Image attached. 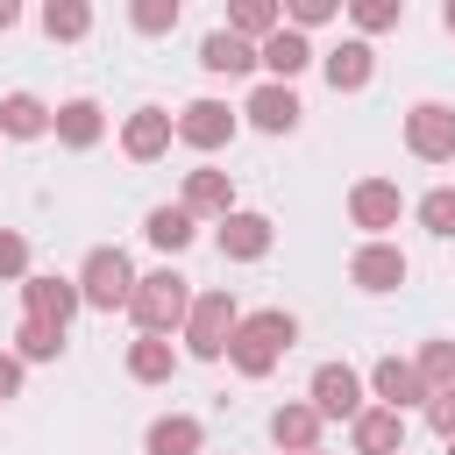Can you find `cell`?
Returning <instances> with one entry per match:
<instances>
[{
	"label": "cell",
	"mask_w": 455,
	"mask_h": 455,
	"mask_svg": "<svg viewBox=\"0 0 455 455\" xmlns=\"http://www.w3.org/2000/svg\"><path fill=\"white\" fill-rule=\"evenodd\" d=\"M398 14H405V0H355V28H398Z\"/></svg>",
	"instance_id": "cell-32"
},
{
	"label": "cell",
	"mask_w": 455,
	"mask_h": 455,
	"mask_svg": "<svg viewBox=\"0 0 455 455\" xmlns=\"http://www.w3.org/2000/svg\"><path fill=\"white\" fill-rule=\"evenodd\" d=\"M235 299L228 291H199L192 299V313H185V341H192V355L199 363H213V355H228V334H235Z\"/></svg>",
	"instance_id": "cell-4"
},
{
	"label": "cell",
	"mask_w": 455,
	"mask_h": 455,
	"mask_svg": "<svg viewBox=\"0 0 455 455\" xmlns=\"http://www.w3.org/2000/svg\"><path fill=\"white\" fill-rule=\"evenodd\" d=\"M291 334H299V327H291V313H277V306H270V313L235 320L228 355H235V370H242V377H270V370H277V355L291 348Z\"/></svg>",
	"instance_id": "cell-1"
},
{
	"label": "cell",
	"mask_w": 455,
	"mask_h": 455,
	"mask_svg": "<svg viewBox=\"0 0 455 455\" xmlns=\"http://www.w3.org/2000/svg\"><path fill=\"white\" fill-rule=\"evenodd\" d=\"M313 412L320 419H355L363 412V377L348 363H320L313 370Z\"/></svg>",
	"instance_id": "cell-6"
},
{
	"label": "cell",
	"mask_w": 455,
	"mask_h": 455,
	"mask_svg": "<svg viewBox=\"0 0 455 455\" xmlns=\"http://www.w3.org/2000/svg\"><path fill=\"white\" fill-rule=\"evenodd\" d=\"M370 71H377L370 43H341V50H327V85H334V92H363Z\"/></svg>",
	"instance_id": "cell-18"
},
{
	"label": "cell",
	"mask_w": 455,
	"mask_h": 455,
	"mask_svg": "<svg viewBox=\"0 0 455 455\" xmlns=\"http://www.w3.org/2000/svg\"><path fill=\"white\" fill-rule=\"evenodd\" d=\"M228 206H235L228 171H192V178H185V213H220V220H228Z\"/></svg>",
	"instance_id": "cell-20"
},
{
	"label": "cell",
	"mask_w": 455,
	"mask_h": 455,
	"mask_svg": "<svg viewBox=\"0 0 455 455\" xmlns=\"http://www.w3.org/2000/svg\"><path fill=\"white\" fill-rule=\"evenodd\" d=\"M14 341H21V355H28V363H50V355L64 348V327H43V320H21V334H14Z\"/></svg>",
	"instance_id": "cell-29"
},
{
	"label": "cell",
	"mask_w": 455,
	"mask_h": 455,
	"mask_svg": "<svg viewBox=\"0 0 455 455\" xmlns=\"http://www.w3.org/2000/svg\"><path fill=\"white\" fill-rule=\"evenodd\" d=\"M43 28H50V36H85V28H92V7H85V0H50V7H43Z\"/></svg>",
	"instance_id": "cell-28"
},
{
	"label": "cell",
	"mask_w": 455,
	"mask_h": 455,
	"mask_svg": "<svg viewBox=\"0 0 455 455\" xmlns=\"http://www.w3.org/2000/svg\"><path fill=\"white\" fill-rule=\"evenodd\" d=\"M419 220H427L434 235H455V185H441V192H427V199H419Z\"/></svg>",
	"instance_id": "cell-30"
},
{
	"label": "cell",
	"mask_w": 455,
	"mask_h": 455,
	"mask_svg": "<svg viewBox=\"0 0 455 455\" xmlns=\"http://www.w3.org/2000/svg\"><path fill=\"white\" fill-rule=\"evenodd\" d=\"M427 419H434V434H448V441H455V391H434Z\"/></svg>",
	"instance_id": "cell-34"
},
{
	"label": "cell",
	"mask_w": 455,
	"mask_h": 455,
	"mask_svg": "<svg viewBox=\"0 0 455 455\" xmlns=\"http://www.w3.org/2000/svg\"><path fill=\"white\" fill-rule=\"evenodd\" d=\"M135 28H142V36L178 28V0H135Z\"/></svg>",
	"instance_id": "cell-31"
},
{
	"label": "cell",
	"mask_w": 455,
	"mask_h": 455,
	"mask_svg": "<svg viewBox=\"0 0 455 455\" xmlns=\"http://www.w3.org/2000/svg\"><path fill=\"white\" fill-rule=\"evenodd\" d=\"M263 249H270V220H263V213H228V220H220V256L256 263Z\"/></svg>",
	"instance_id": "cell-14"
},
{
	"label": "cell",
	"mask_w": 455,
	"mask_h": 455,
	"mask_svg": "<svg viewBox=\"0 0 455 455\" xmlns=\"http://www.w3.org/2000/svg\"><path fill=\"white\" fill-rule=\"evenodd\" d=\"M171 363H178V355H171V341H164V334H142V341L128 348V377H142V384H164V377H171Z\"/></svg>",
	"instance_id": "cell-24"
},
{
	"label": "cell",
	"mask_w": 455,
	"mask_h": 455,
	"mask_svg": "<svg viewBox=\"0 0 455 455\" xmlns=\"http://www.w3.org/2000/svg\"><path fill=\"white\" fill-rule=\"evenodd\" d=\"M448 455H455V441H448Z\"/></svg>",
	"instance_id": "cell-39"
},
{
	"label": "cell",
	"mask_w": 455,
	"mask_h": 455,
	"mask_svg": "<svg viewBox=\"0 0 455 455\" xmlns=\"http://www.w3.org/2000/svg\"><path fill=\"white\" fill-rule=\"evenodd\" d=\"M398 448H405V412H391V405L355 412V455H398Z\"/></svg>",
	"instance_id": "cell-11"
},
{
	"label": "cell",
	"mask_w": 455,
	"mask_h": 455,
	"mask_svg": "<svg viewBox=\"0 0 455 455\" xmlns=\"http://www.w3.org/2000/svg\"><path fill=\"white\" fill-rule=\"evenodd\" d=\"M128 291H135L128 256H121V249H92V256H85V270H78V306L114 313V306H128Z\"/></svg>",
	"instance_id": "cell-3"
},
{
	"label": "cell",
	"mask_w": 455,
	"mask_h": 455,
	"mask_svg": "<svg viewBox=\"0 0 455 455\" xmlns=\"http://www.w3.org/2000/svg\"><path fill=\"white\" fill-rule=\"evenodd\" d=\"M0 128H7V135H43V128H50V107H43L36 92H7V100H0Z\"/></svg>",
	"instance_id": "cell-23"
},
{
	"label": "cell",
	"mask_w": 455,
	"mask_h": 455,
	"mask_svg": "<svg viewBox=\"0 0 455 455\" xmlns=\"http://www.w3.org/2000/svg\"><path fill=\"white\" fill-rule=\"evenodd\" d=\"M28 270V242L21 235H0V277H21Z\"/></svg>",
	"instance_id": "cell-33"
},
{
	"label": "cell",
	"mask_w": 455,
	"mask_h": 455,
	"mask_svg": "<svg viewBox=\"0 0 455 455\" xmlns=\"http://www.w3.org/2000/svg\"><path fill=\"white\" fill-rule=\"evenodd\" d=\"M142 235H149L156 249H185V242H192V213H185V206H156V213L142 220Z\"/></svg>",
	"instance_id": "cell-27"
},
{
	"label": "cell",
	"mask_w": 455,
	"mask_h": 455,
	"mask_svg": "<svg viewBox=\"0 0 455 455\" xmlns=\"http://www.w3.org/2000/svg\"><path fill=\"white\" fill-rule=\"evenodd\" d=\"M171 128H178V135H185L192 149H220V142L235 135V114H228L220 100H192V107H185V114H178Z\"/></svg>",
	"instance_id": "cell-8"
},
{
	"label": "cell",
	"mask_w": 455,
	"mask_h": 455,
	"mask_svg": "<svg viewBox=\"0 0 455 455\" xmlns=\"http://www.w3.org/2000/svg\"><path fill=\"white\" fill-rule=\"evenodd\" d=\"M348 277H355L363 291H391V284H405V256H398L391 242H370V249H355Z\"/></svg>",
	"instance_id": "cell-13"
},
{
	"label": "cell",
	"mask_w": 455,
	"mask_h": 455,
	"mask_svg": "<svg viewBox=\"0 0 455 455\" xmlns=\"http://www.w3.org/2000/svg\"><path fill=\"white\" fill-rule=\"evenodd\" d=\"M405 142H412V156H427V164H448V156H455V107H441V100H419V107L405 114Z\"/></svg>",
	"instance_id": "cell-5"
},
{
	"label": "cell",
	"mask_w": 455,
	"mask_h": 455,
	"mask_svg": "<svg viewBox=\"0 0 455 455\" xmlns=\"http://www.w3.org/2000/svg\"><path fill=\"white\" fill-rule=\"evenodd\" d=\"M256 64H270V71H277V85H291V78H299V71L313 64V43H306L299 28H277V36H270V43L256 50Z\"/></svg>",
	"instance_id": "cell-15"
},
{
	"label": "cell",
	"mask_w": 455,
	"mask_h": 455,
	"mask_svg": "<svg viewBox=\"0 0 455 455\" xmlns=\"http://www.w3.org/2000/svg\"><path fill=\"white\" fill-rule=\"evenodd\" d=\"M128 313H135V327H142V334H171V327L192 313V291H185V277H178V270H149V277H135Z\"/></svg>",
	"instance_id": "cell-2"
},
{
	"label": "cell",
	"mask_w": 455,
	"mask_h": 455,
	"mask_svg": "<svg viewBox=\"0 0 455 455\" xmlns=\"http://www.w3.org/2000/svg\"><path fill=\"white\" fill-rule=\"evenodd\" d=\"M441 28H448V36H455V0H448V7H441Z\"/></svg>",
	"instance_id": "cell-38"
},
{
	"label": "cell",
	"mask_w": 455,
	"mask_h": 455,
	"mask_svg": "<svg viewBox=\"0 0 455 455\" xmlns=\"http://www.w3.org/2000/svg\"><path fill=\"white\" fill-rule=\"evenodd\" d=\"M242 114H249L263 135H284V128H299V114H306V107H299V92H291V85H277V78H270V85H256V92H249V107H242Z\"/></svg>",
	"instance_id": "cell-7"
},
{
	"label": "cell",
	"mask_w": 455,
	"mask_h": 455,
	"mask_svg": "<svg viewBox=\"0 0 455 455\" xmlns=\"http://www.w3.org/2000/svg\"><path fill=\"white\" fill-rule=\"evenodd\" d=\"M412 370H419V384H427V398H434V391H455V341H427Z\"/></svg>",
	"instance_id": "cell-26"
},
{
	"label": "cell",
	"mask_w": 455,
	"mask_h": 455,
	"mask_svg": "<svg viewBox=\"0 0 455 455\" xmlns=\"http://www.w3.org/2000/svg\"><path fill=\"white\" fill-rule=\"evenodd\" d=\"M0 28H14V0H0Z\"/></svg>",
	"instance_id": "cell-37"
},
{
	"label": "cell",
	"mask_w": 455,
	"mask_h": 455,
	"mask_svg": "<svg viewBox=\"0 0 455 455\" xmlns=\"http://www.w3.org/2000/svg\"><path fill=\"white\" fill-rule=\"evenodd\" d=\"M313 455H320V448H313Z\"/></svg>",
	"instance_id": "cell-40"
},
{
	"label": "cell",
	"mask_w": 455,
	"mask_h": 455,
	"mask_svg": "<svg viewBox=\"0 0 455 455\" xmlns=\"http://www.w3.org/2000/svg\"><path fill=\"white\" fill-rule=\"evenodd\" d=\"M398 206H405V199H398V185H391V178H363V185L348 192L355 228H391V220H398Z\"/></svg>",
	"instance_id": "cell-12"
},
{
	"label": "cell",
	"mask_w": 455,
	"mask_h": 455,
	"mask_svg": "<svg viewBox=\"0 0 455 455\" xmlns=\"http://www.w3.org/2000/svg\"><path fill=\"white\" fill-rule=\"evenodd\" d=\"M270 441L291 448V455H313V441H320V412H313V405H277V412H270Z\"/></svg>",
	"instance_id": "cell-17"
},
{
	"label": "cell",
	"mask_w": 455,
	"mask_h": 455,
	"mask_svg": "<svg viewBox=\"0 0 455 455\" xmlns=\"http://www.w3.org/2000/svg\"><path fill=\"white\" fill-rule=\"evenodd\" d=\"M199 64H206V71H249V64H256V43H242V36L213 28V36L199 43Z\"/></svg>",
	"instance_id": "cell-22"
},
{
	"label": "cell",
	"mask_w": 455,
	"mask_h": 455,
	"mask_svg": "<svg viewBox=\"0 0 455 455\" xmlns=\"http://www.w3.org/2000/svg\"><path fill=\"white\" fill-rule=\"evenodd\" d=\"M370 384H377V398H384L391 412H405L412 398H427V384H419V370H412V363H398V355H384V363L370 370Z\"/></svg>",
	"instance_id": "cell-16"
},
{
	"label": "cell",
	"mask_w": 455,
	"mask_h": 455,
	"mask_svg": "<svg viewBox=\"0 0 455 455\" xmlns=\"http://www.w3.org/2000/svg\"><path fill=\"white\" fill-rule=\"evenodd\" d=\"M171 135H178V128H171V114H164V107H135V114H128V128H121V149H128L135 164H149V156H164V149H171Z\"/></svg>",
	"instance_id": "cell-9"
},
{
	"label": "cell",
	"mask_w": 455,
	"mask_h": 455,
	"mask_svg": "<svg viewBox=\"0 0 455 455\" xmlns=\"http://www.w3.org/2000/svg\"><path fill=\"white\" fill-rule=\"evenodd\" d=\"M21 306H28V320L64 327V320L78 313V284H64V277H28V284H21Z\"/></svg>",
	"instance_id": "cell-10"
},
{
	"label": "cell",
	"mask_w": 455,
	"mask_h": 455,
	"mask_svg": "<svg viewBox=\"0 0 455 455\" xmlns=\"http://www.w3.org/2000/svg\"><path fill=\"white\" fill-rule=\"evenodd\" d=\"M334 14V0H291V21L299 28H313V21H327Z\"/></svg>",
	"instance_id": "cell-35"
},
{
	"label": "cell",
	"mask_w": 455,
	"mask_h": 455,
	"mask_svg": "<svg viewBox=\"0 0 455 455\" xmlns=\"http://www.w3.org/2000/svg\"><path fill=\"white\" fill-rule=\"evenodd\" d=\"M277 28H284V14H277L270 0H242V7L228 14V36H242V43H249V36H263V43H270Z\"/></svg>",
	"instance_id": "cell-25"
},
{
	"label": "cell",
	"mask_w": 455,
	"mask_h": 455,
	"mask_svg": "<svg viewBox=\"0 0 455 455\" xmlns=\"http://www.w3.org/2000/svg\"><path fill=\"white\" fill-rule=\"evenodd\" d=\"M50 128H57V142H64V149H92L107 121H100V107H92V100H64Z\"/></svg>",
	"instance_id": "cell-19"
},
{
	"label": "cell",
	"mask_w": 455,
	"mask_h": 455,
	"mask_svg": "<svg viewBox=\"0 0 455 455\" xmlns=\"http://www.w3.org/2000/svg\"><path fill=\"white\" fill-rule=\"evenodd\" d=\"M14 391H21V363H14V355H0V398H14Z\"/></svg>",
	"instance_id": "cell-36"
},
{
	"label": "cell",
	"mask_w": 455,
	"mask_h": 455,
	"mask_svg": "<svg viewBox=\"0 0 455 455\" xmlns=\"http://www.w3.org/2000/svg\"><path fill=\"white\" fill-rule=\"evenodd\" d=\"M199 441H206V434H199L192 412H171V419L149 427V455H199Z\"/></svg>",
	"instance_id": "cell-21"
}]
</instances>
